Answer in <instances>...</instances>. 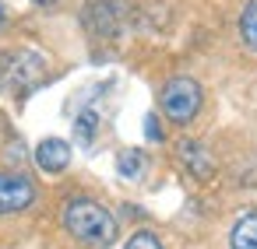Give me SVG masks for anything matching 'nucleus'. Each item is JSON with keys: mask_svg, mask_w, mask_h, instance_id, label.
<instances>
[{"mask_svg": "<svg viewBox=\"0 0 257 249\" xmlns=\"http://www.w3.org/2000/svg\"><path fill=\"white\" fill-rule=\"evenodd\" d=\"M145 168H148V158H145V151H138V148H127V151H120V158H116V172L123 176V179H141L145 176Z\"/></svg>", "mask_w": 257, "mask_h": 249, "instance_id": "6e6552de", "label": "nucleus"}, {"mask_svg": "<svg viewBox=\"0 0 257 249\" xmlns=\"http://www.w3.org/2000/svg\"><path fill=\"white\" fill-rule=\"evenodd\" d=\"M229 249H257V210H243L229 228Z\"/></svg>", "mask_w": 257, "mask_h": 249, "instance_id": "423d86ee", "label": "nucleus"}, {"mask_svg": "<svg viewBox=\"0 0 257 249\" xmlns=\"http://www.w3.org/2000/svg\"><path fill=\"white\" fill-rule=\"evenodd\" d=\"M4 22H8V11H4V4H0V28H4Z\"/></svg>", "mask_w": 257, "mask_h": 249, "instance_id": "ddd939ff", "label": "nucleus"}, {"mask_svg": "<svg viewBox=\"0 0 257 249\" xmlns=\"http://www.w3.org/2000/svg\"><path fill=\"white\" fill-rule=\"evenodd\" d=\"M95 130H99V112H95V109H85V112L78 116V123H74L78 140H81V144H92V140H95Z\"/></svg>", "mask_w": 257, "mask_h": 249, "instance_id": "9d476101", "label": "nucleus"}, {"mask_svg": "<svg viewBox=\"0 0 257 249\" xmlns=\"http://www.w3.org/2000/svg\"><path fill=\"white\" fill-rule=\"evenodd\" d=\"M64 232L85 249H109L116 242V218L92 196H71L64 204Z\"/></svg>", "mask_w": 257, "mask_h": 249, "instance_id": "f257e3e1", "label": "nucleus"}, {"mask_svg": "<svg viewBox=\"0 0 257 249\" xmlns=\"http://www.w3.org/2000/svg\"><path fill=\"white\" fill-rule=\"evenodd\" d=\"M36 165H39L43 172H50V176H60V172L71 165V144L60 140V137L39 140V148H36Z\"/></svg>", "mask_w": 257, "mask_h": 249, "instance_id": "39448f33", "label": "nucleus"}, {"mask_svg": "<svg viewBox=\"0 0 257 249\" xmlns=\"http://www.w3.org/2000/svg\"><path fill=\"white\" fill-rule=\"evenodd\" d=\"M39 190L25 172H0V214H22L36 204Z\"/></svg>", "mask_w": 257, "mask_h": 249, "instance_id": "20e7f679", "label": "nucleus"}, {"mask_svg": "<svg viewBox=\"0 0 257 249\" xmlns=\"http://www.w3.org/2000/svg\"><path fill=\"white\" fill-rule=\"evenodd\" d=\"M123 249H162V238H159L155 232L141 228V232H134V235L127 238V246H123Z\"/></svg>", "mask_w": 257, "mask_h": 249, "instance_id": "9b49d317", "label": "nucleus"}, {"mask_svg": "<svg viewBox=\"0 0 257 249\" xmlns=\"http://www.w3.org/2000/svg\"><path fill=\"white\" fill-rule=\"evenodd\" d=\"M239 36L257 53V0H250V4L243 8V14H239Z\"/></svg>", "mask_w": 257, "mask_h": 249, "instance_id": "1a4fd4ad", "label": "nucleus"}, {"mask_svg": "<svg viewBox=\"0 0 257 249\" xmlns=\"http://www.w3.org/2000/svg\"><path fill=\"white\" fill-rule=\"evenodd\" d=\"M36 4H43V8H46V4H57V0H36Z\"/></svg>", "mask_w": 257, "mask_h": 249, "instance_id": "4468645a", "label": "nucleus"}, {"mask_svg": "<svg viewBox=\"0 0 257 249\" xmlns=\"http://www.w3.org/2000/svg\"><path fill=\"white\" fill-rule=\"evenodd\" d=\"M159 106H162V112H166L173 123L183 126V123H190V120L197 116V109H201V84H197L194 78H173V81L162 84Z\"/></svg>", "mask_w": 257, "mask_h": 249, "instance_id": "7ed1b4c3", "label": "nucleus"}, {"mask_svg": "<svg viewBox=\"0 0 257 249\" xmlns=\"http://www.w3.org/2000/svg\"><path fill=\"white\" fill-rule=\"evenodd\" d=\"M145 123H148V137H152V140H159V137H162V130L155 126V116H148Z\"/></svg>", "mask_w": 257, "mask_h": 249, "instance_id": "f8f14e48", "label": "nucleus"}, {"mask_svg": "<svg viewBox=\"0 0 257 249\" xmlns=\"http://www.w3.org/2000/svg\"><path fill=\"white\" fill-rule=\"evenodd\" d=\"M43 81H46V60L32 50H15V53H8L0 60V84L18 92V95L32 92Z\"/></svg>", "mask_w": 257, "mask_h": 249, "instance_id": "f03ea898", "label": "nucleus"}, {"mask_svg": "<svg viewBox=\"0 0 257 249\" xmlns=\"http://www.w3.org/2000/svg\"><path fill=\"white\" fill-rule=\"evenodd\" d=\"M180 162H183L197 179H208V176L215 172V165H211L208 151H204L197 140H180Z\"/></svg>", "mask_w": 257, "mask_h": 249, "instance_id": "0eeeda50", "label": "nucleus"}]
</instances>
